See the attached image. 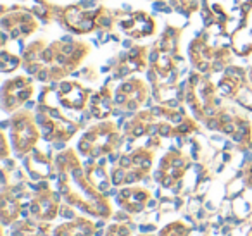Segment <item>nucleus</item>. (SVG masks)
Wrapping results in <instances>:
<instances>
[{
	"mask_svg": "<svg viewBox=\"0 0 252 236\" xmlns=\"http://www.w3.org/2000/svg\"><path fill=\"white\" fill-rule=\"evenodd\" d=\"M32 214L42 221L54 219L57 215V195H52V197L43 195V197L36 198L32 204Z\"/></svg>",
	"mask_w": 252,
	"mask_h": 236,
	"instance_id": "f257e3e1",
	"label": "nucleus"
},
{
	"mask_svg": "<svg viewBox=\"0 0 252 236\" xmlns=\"http://www.w3.org/2000/svg\"><path fill=\"white\" fill-rule=\"evenodd\" d=\"M95 228L90 221L76 219L69 224H63L54 231V236H94Z\"/></svg>",
	"mask_w": 252,
	"mask_h": 236,
	"instance_id": "f03ea898",
	"label": "nucleus"
},
{
	"mask_svg": "<svg viewBox=\"0 0 252 236\" xmlns=\"http://www.w3.org/2000/svg\"><path fill=\"white\" fill-rule=\"evenodd\" d=\"M149 198V193L144 190H125L119 195L118 202L131 214H137L144 208L145 200Z\"/></svg>",
	"mask_w": 252,
	"mask_h": 236,
	"instance_id": "7ed1b4c3",
	"label": "nucleus"
},
{
	"mask_svg": "<svg viewBox=\"0 0 252 236\" xmlns=\"http://www.w3.org/2000/svg\"><path fill=\"white\" fill-rule=\"evenodd\" d=\"M12 136L16 138V143H18L19 148L26 150L35 142L36 133H35V128H33L30 122H26V119H19V121L16 122V135L12 133Z\"/></svg>",
	"mask_w": 252,
	"mask_h": 236,
	"instance_id": "20e7f679",
	"label": "nucleus"
},
{
	"mask_svg": "<svg viewBox=\"0 0 252 236\" xmlns=\"http://www.w3.org/2000/svg\"><path fill=\"white\" fill-rule=\"evenodd\" d=\"M19 204L16 200H9V198H4L2 200V222L5 226L11 224V221H14L16 215L19 214Z\"/></svg>",
	"mask_w": 252,
	"mask_h": 236,
	"instance_id": "39448f33",
	"label": "nucleus"
},
{
	"mask_svg": "<svg viewBox=\"0 0 252 236\" xmlns=\"http://www.w3.org/2000/svg\"><path fill=\"white\" fill-rule=\"evenodd\" d=\"M189 235H190V229L185 224H182V222H171V224L166 226L159 233V236H189Z\"/></svg>",
	"mask_w": 252,
	"mask_h": 236,
	"instance_id": "423d86ee",
	"label": "nucleus"
},
{
	"mask_svg": "<svg viewBox=\"0 0 252 236\" xmlns=\"http://www.w3.org/2000/svg\"><path fill=\"white\" fill-rule=\"evenodd\" d=\"M130 235H131V233H130V228H128V226L112 224V226H109L107 235H105V236H130Z\"/></svg>",
	"mask_w": 252,
	"mask_h": 236,
	"instance_id": "0eeeda50",
	"label": "nucleus"
},
{
	"mask_svg": "<svg viewBox=\"0 0 252 236\" xmlns=\"http://www.w3.org/2000/svg\"><path fill=\"white\" fill-rule=\"evenodd\" d=\"M247 236H252V229H251V231H249V235Z\"/></svg>",
	"mask_w": 252,
	"mask_h": 236,
	"instance_id": "6e6552de",
	"label": "nucleus"
},
{
	"mask_svg": "<svg viewBox=\"0 0 252 236\" xmlns=\"http://www.w3.org/2000/svg\"><path fill=\"white\" fill-rule=\"evenodd\" d=\"M142 236H147V235H142Z\"/></svg>",
	"mask_w": 252,
	"mask_h": 236,
	"instance_id": "1a4fd4ad",
	"label": "nucleus"
}]
</instances>
